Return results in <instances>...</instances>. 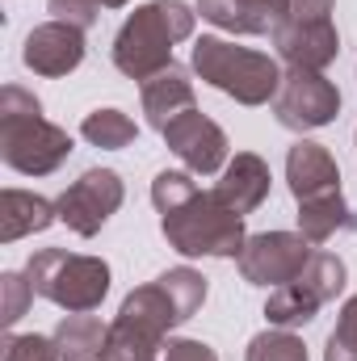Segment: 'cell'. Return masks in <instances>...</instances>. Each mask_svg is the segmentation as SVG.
Segmentation results:
<instances>
[{
	"mask_svg": "<svg viewBox=\"0 0 357 361\" xmlns=\"http://www.w3.org/2000/svg\"><path fill=\"white\" fill-rule=\"evenodd\" d=\"M324 361H357V294L337 315V328L324 345Z\"/></svg>",
	"mask_w": 357,
	"mask_h": 361,
	"instance_id": "24",
	"label": "cell"
},
{
	"mask_svg": "<svg viewBox=\"0 0 357 361\" xmlns=\"http://www.w3.org/2000/svg\"><path fill=\"white\" fill-rule=\"evenodd\" d=\"M47 8L55 13V21H68V25H80V30H89L92 21L101 17V0H47Z\"/></svg>",
	"mask_w": 357,
	"mask_h": 361,
	"instance_id": "27",
	"label": "cell"
},
{
	"mask_svg": "<svg viewBox=\"0 0 357 361\" xmlns=\"http://www.w3.org/2000/svg\"><path fill=\"white\" fill-rule=\"evenodd\" d=\"M101 4H105V8H122L126 0H101Z\"/></svg>",
	"mask_w": 357,
	"mask_h": 361,
	"instance_id": "30",
	"label": "cell"
},
{
	"mask_svg": "<svg viewBox=\"0 0 357 361\" xmlns=\"http://www.w3.org/2000/svg\"><path fill=\"white\" fill-rule=\"evenodd\" d=\"M273 47H277V55H282L286 68L324 72L341 55V34H337L332 21H298V17H286L273 30Z\"/></svg>",
	"mask_w": 357,
	"mask_h": 361,
	"instance_id": "13",
	"label": "cell"
},
{
	"mask_svg": "<svg viewBox=\"0 0 357 361\" xmlns=\"http://www.w3.org/2000/svg\"><path fill=\"white\" fill-rule=\"evenodd\" d=\"M202 302H206V277L189 265H177V269H164L156 281L131 290L118 311H126V315H135L169 336L177 324L193 319L202 311Z\"/></svg>",
	"mask_w": 357,
	"mask_h": 361,
	"instance_id": "7",
	"label": "cell"
},
{
	"mask_svg": "<svg viewBox=\"0 0 357 361\" xmlns=\"http://www.w3.org/2000/svg\"><path fill=\"white\" fill-rule=\"evenodd\" d=\"M160 231L169 240V248L181 257H240L244 252V219L236 210H227L214 189L202 193H185L169 210H160Z\"/></svg>",
	"mask_w": 357,
	"mask_h": 361,
	"instance_id": "3",
	"label": "cell"
},
{
	"mask_svg": "<svg viewBox=\"0 0 357 361\" xmlns=\"http://www.w3.org/2000/svg\"><path fill=\"white\" fill-rule=\"evenodd\" d=\"M357 214L349 210L345 193H328V197H315V202H298V231L311 240V244H328L337 231H353Z\"/></svg>",
	"mask_w": 357,
	"mask_h": 361,
	"instance_id": "20",
	"label": "cell"
},
{
	"mask_svg": "<svg viewBox=\"0 0 357 361\" xmlns=\"http://www.w3.org/2000/svg\"><path fill=\"white\" fill-rule=\"evenodd\" d=\"M244 361H307V345L290 328H269V332L248 341Z\"/></svg>",
	"mask_w": 357,
	"mask_h": 361,
	"instance_id": "23",
	"label": "cell"
},
{
	"mask_svg": "<svg viewBox=\"0 0 357 361\" xmlns=\"http://www.w3.org/2000/svg\"><path fill=\"white\" fill-rule=\"evenodd\" d=\"M332 4L337 0H290V17H298V21H332Z\"/></svg>",
	"mask_w": 357,
	"mask_h": 361,
	"instance_id": "29",
	"label": "cell"
},
{
	"mask_svg": "<svg viewBox=\"0 0 357 361\" xmlns=\"http://www.w3.org/2000/svg\"><path fill=\"white\" fill-rule=\"evenodd\" d=\"M164 143L169 152L185 164V173H198V177H210V173H223L227 169V135L219 122H210L206 114L189 109L181 114L177 122L164 130Z\"/></svg>",
	"mask_w": 357,
	"mask_h": 361,
	"instance_id": "11",
	"label": "cell"
},
{
	"mask_svg": "<svg viewBox=\"0 0 357 361\" xmlns=\"http://www.w3.org/2000/svg\"><path fill=\"white\" fill-rule=\"evenodd\" d=\"M286 185H290L294 202H315V197L341 193V169L324 143L298 139L286 152Z\"/></svg>",
	"mask_w": 357,
	"mask_h": 361,
	"instance_id": "14",
	"label": "cell"
},
{
	"mask_svg": "<svg viewBox=\"0 0 357 361\" xmlns=\"http://www.w3.org/2000/svg\"><path fill=\"white\" fill-rule=\"evenodd\" d=\"M341 290H345V261L337 252H311L307 269L298 273L294 281H286V286H277L269 294L265 319L273 328H290L294 332V328L311 324L315 311L324 302H332Z\"/></svg>",
	"mask_w": 357,
	"mask_h": 361,
	"instance_id": "6",
	"label": "cell"
},
{
	"mask_svg": "<svg viewBox=\"0 0 357 361\" xmlns=\"http://www.w3.org/2000/svg\"><path fill=\"white\" fill-rule=\"evenodd\" d=\"M21 63L34 76H47V80H59V76L76 72L85 63V30L68 25V21L34 25L21 42Z\"/></svg>",
	"mask_w": 357,
	"mask_h": 361,
	"instance_id": "12",
	"label": "cell"
},
{
	"mask_svg": "<svg viewBox=\"0 0 357 361\" xmlns=\"http://www.w3.org/2000/svg\"><path fill=\"white\" fill-rule=\"evenodd\" d=\"M248 286H286L311 261V240L303 231H261L244 240V252L236 257Z\"/></svg>",
	"mask_w": 357,
	"mask_h": 361,
	"instance_id": "10",
	"label": "cell"
},
{
	"mask_svg": "<svg viewBox=\"0 0 357 361\" xmlns=\"http://www.w3.org/2000/svg\"><path fill=\"white\" fill-rule=\"evenodd\" d=\"M202 21L227 34H269L290 17V0H198Z\"/></svg>",
	"mask_w": 357,
	"mask_h": 361,
	"instance_id": "15",
	"label": "cell"
},
{
	"mask_svg": "<svg viewBox=\"0 0 357 361\" xmlns=\"http://www.w3.org/2000/svg\"><path fill=\"white\" fill-rule=\"evenodd\" d=\"M122 197H126V185H122V177L114 169H89L59 193V202H55L59 206V223H68L76 235L92 240L109 223V214H118Z\"/></svg>",
	"mask_w": 357,
	"mask_h": 361,
	"instance_id": "9",
	"label": "cell"
},
{
	"mask_svg": "<svg viewBox=\"0 0 357 361\" xmlns=\"http://www.w3.org/2000/svg\"><path fill=\"white\" fill-rule=\"evenodd\" d=\"M25 277L38 298L63 307L68 315L97 311L109 294V265L101 257H80L68 248H38L25 261Z\"/></svg>",
	"mask_w": 357,
	"mask_h": 361,
	"instance_id": "5",
	"label": "cell"
},
{
	"mask_svg": "<svg viewBox=\"0 0 357 361\" xmlns=\"http://www.w3.org/2000/svg\"><path fill=\"white\" fill-rule=\"evenodd\" d=\"M164 349V332H156L152 324L118 311V319L109 324L105 332V349H101V361H156Z\"/></svg>",
	"mask_w": 357,
	"mask_h": 361,
	"instance_id": "19",
	"label": "cell"
},
{
	"mask_svg": "<svg viewBox=\"0 0 357 361\" xmlns=\"http://www.w3.org/2000/svg\"><path fill=\"white\" fill-rule=\"evenodd\" d=\"M72 156V135L42 118V101L21 85L0 89V160L21 177H51Z\"/></svg>",
	"mask_w": 357,
	"mask_h": 361,
	"instance_id": "1",
	"label": "cell"
},
{
	"mask_svg": "<svg viewBox=\"0 0 357 361\" xmlns=\"http://www.w3.org/2000/svg\"><path fill=\"white\" fill-rule=\"evenodd\" d=\"M143 114H147V126L152 130H169L181 114L193 109V80L181 63H169L164 72H156L152 80H143Z\"/></svg>",
	"mask_w": 357,
	"mask_h": 361,
	"instance_id": "17",
	"label": "cell"
},
{
	"mask_svg": "<svg viewBox=\"0 0 357 361\" xmlns=\"http://www.w3.org/2000/svg\"><path fill=\"white\" fill-rule=\"evenodd\" d=\"M0 298H4V307H0V324L13 328V324L25 315V307L34 302V286H30V277H25V273H4V277H0Z\"/></svg>",
	"mask_w": 357,
	"mask_h": 361,
	"instance_id": "25",
	"label": "cell"
},
{
	"mask_svg": "<svg viewBox=\"0 0 357 361\" xmlns=\"http://www.w3.org/2000/svg\"><path fill=\"white\" fill-rule=\"evenodd\" d=\"M105 324L97 315H63L59 328H55V345H59V357L63 361H101L105 349Z\"/></svg>",
	"mask_w": 357,
	"mask_h": 361,
	"instance_id": "21",
	"label": "cell"
},
{
	"mask_svg": "<svg viewBox=\"0 0 357 361\" xmlns=\"http://www.w3.org/2000/svg\"><path fill=\"white\" fill-rule=\"evenodd\" d=\"M193 8L181 0H152L139 4L122 30L114 34V68L131 80H152L173 63V47L193 34Z\"/></svg>",
	"mask_w": 357,
	"mask_h": 361,
	"instance_id": "2",
	"label": "cell"
},
{
	"mask_svg": "<svg viewBox=\"0 0 357 361\" xmlns=\"http://www.w3.org/2000/svg\"><path fill=\"white\" fill-rule=\"evenodd\" d=\"M164 361H219V353L210 345H202V341L181 336V341H169L164 345Z\"/></svg>",
	"mask_w": 357,
	"mask_h": 361,
	"instance_id": "28",
	"label": "cell"
},
{
	"mask_svg": "<svg viewBox=\"0 0 357 361\" xmlns=\"http://www.w3.org/2000/svg\"><path fill=\"white\" fill-rule=\"evenodd\" d=\"M55 219H59V206L47 202L42 193H30V189H4L0 193V240L4 244H17L34 231H47Z\"/></svg>",
	"mask_w": 357,
	"mask_h": 361,
	"instance_id": "18",
	"label": "cell"
},
{
	"mask_svg": "<svg viewBox=\"0 0 357 361\" xmlns=\"http://www.w3.org/2000/svg\"><path fill=\"white\" fill-rule=\"evenodd\" d=\"M4 361H63L59 357V345L55 336H38V332H25V336H4Z\"/></svg>",
	"mask_w": 357,
	"mask_h": 361,
	"instance_id": "26",
	"label": "cell"
},
{
	"mask_svg": "<svg viewBox=\"0 0 357 361\" xmlns=\"http://www.w3.org/2000/svg\"><path fill=\"white\" fill-rule=\"evenodd\" d=\"M337 114H341V89L324 72H307V68L282 72V89L273 97V118L286 130H320L337 122Z\"/></svg>",
	"mask_w": 357,
	"mask_h": 361,
	"instance_id": "8",
	"label": "cell"
},
{
	"mask_svg": "<svg viewBox=\"0 0 357 361\" xmlns=\"http://www.w3.org/2000/svg\"><path fill=\"white\" fill-rule=\"evenodd\" d=\"M193 72L210 85V89L236 97L240 105H269L282 89V68L277 59H269L265 51L253 47H236L227 38L202 34L193 42Z\"/></svg>",
	"mask_w": 357,
	"mask_h": 361,
	"instance_id": "4",
	"label": "cell"
},
{
	"mask_svg": "<svg viewBox=\"0 0 357 361\" xmlns=\"http://www.w3.org/2000/svg\"><path fill=\"white\" fill-rule=\"evenodd\" d=\"M80 135L89 139L92 147H105V152H122L139 139V126L122 114V109H92L89 118L80 122Z\"/></svg>",
	"mask_w": 357,
	"mask_h": 361,
	"instance_id": "22",
	"label": "cell"
},
{
	"mask_svg": "<svg viewBox=\"0 0 357 361\" xmlns=\"http://www.w3.org/2000/svg\"><path fill=\"white\" fill-rule=\"evenodd\" d=\"M269 180H273L269 177V164L257 152H236V156L227 160L219 185H214V197H219L227 210H236V214L244 219V214H253V210L269 197Z\"/></svg>",
	"mask_w": 357,
	"mask_h": 361,
	"instance_id": "16",
	"label": "cell"
}]
</instances>
